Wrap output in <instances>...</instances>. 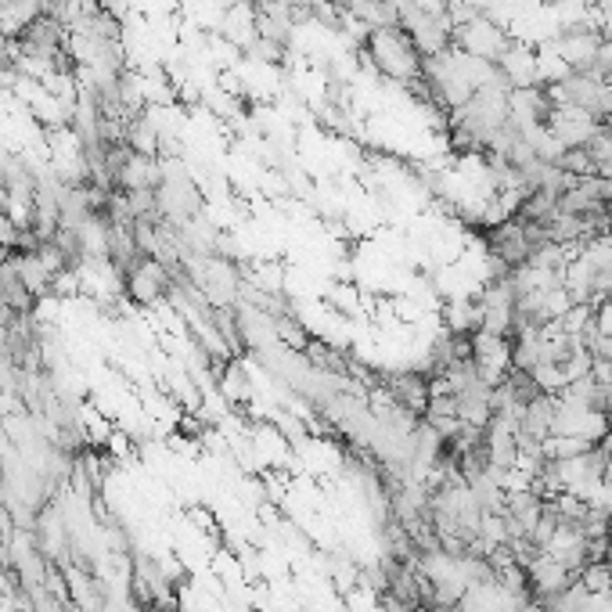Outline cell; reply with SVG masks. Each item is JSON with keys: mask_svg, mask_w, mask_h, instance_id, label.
<instances>
[{"mask_svg": "<svg viewBox=\"0 0 612 612\" xmlns=\"http://www.w3.org/2000/svg\"><path fill=\"white\" fill-rule=\"evenodd\" d=\"M472 368L486 386H497L512 371V339L490 332H472Z\"/></svg>", "mask_w": 612, "mask_h": 612, "instance_id": "5", "label": "cell"}, {"mask_svg": "<svg viewBox=\"0 0 612 612\" xmlns=\"http://www.w3.org/2000/svg\"><path fill=\"white\" fill-rule=\"evenodd\" d=\"M497 69L501 76L508 80L512 90H522V87H540V72H537V47L533 44H522L515 40L508 44V51L497 58Z\"/></svg>", "mask_w": 612, "mask_h": 612, "instance_id": "9", "label": "cell"}, {"mask_svg": "<svg viewBox=\"0 0 612 612\" xmlns=\"http://www.w3.org/2000/svg\"><path fill=\"white\" fill-rule=\"evenodd\" d=\"M162 180V166L159 159H152V155H130V162L123 166V173H119L116 188L119 191H155Z\"/></svg>", "mask_w": 612, "mask_h": 612, "instance_id": "11", "label": "cell"}, {"mask_svg": "<svg viewBox=\"0 0 612 612\" xmlns=\"http://www.w3.org/2000/svg\"><path fill=\"white\" fill-rule=\"evenodd\" d=\"M548 130L558 137V144H562V148H587V144L598 137L602 123H598L594 116H587L584 108L558 105V108H551Z\"/></svg>", "mask_w": 612, "mask_h": 612, "instance_id": "7", "label": "cell"}, {"mask_svg": "<svg viewBox=\"0 0 612 612\" xmlns=\"http://www.w3.org/2000/svg\"><path fill=\"white\" fill-rule=\"evenodd\" d=\"M555 166H562L569 177H591L594 173V162H591V155H587V148H566Z\"/></svg>", "mask_w": 612, "mask_h": 612, "instance_id": "14", "label": "cell"}, {"mask_svg": "<svg viewBox=\"0 0 612 612\" xmlns=\"http://www.w3.org/2000/svg\"><path fill=\"white\" fill-rule=\"evenodd\" d=\"M602 486H605V490H612V458L605 461V472H602Z\"/></svg>", "mask_w": 612, "mask_h": 612, "instance_id": "15", "label": "cell"}, {"mask_svg": "<svg viewBox=\"0 0 612 612\" xmlns=\"http://www.w3.org/2000/svg\"><path fill=\"white\" fill-rule=\"evenodd\" d=\"M220 389H224V396L231 400V404H238V400H249V375H245V368H238V364H227V368L220 371Z\"/></svg>", "mask_w": 612, "mask_h": 612, "instance_id": "13", "label": "cell"}, {"mask_svg": "<svg viewBox=\"0 0 612 612\" xmlns=\"http://www.w3.org/2000/svg\"><path fill=\"white\" fill-rule=\"evenodd\" d=\"M526 580H530V594L540 602V598H551V594L566 591L576 576L558 558H551L548 551H537V558L526 566Z\"/></svg>", "mask_w": 612, "mask_h": 612, "instance_id": "10", "label": "cell"}, {"mask_svg": "<svg viewBox=\"0 0 612 612\" xmlns=\"http://www.w3.org/2000/svg\"><path fill=\"white\" fill-rule=\"evenodd\" d=\"M65 40H69V29H65L51 11H40V15L15 36L18 54H26V58H47V62L62 58Z\"/></svg>", "mask_w": 612, "mask_h": 612, "instance_id": "4", "label": "cell"}, {"mask_svg": "<svg viewBox=\"0 0 612 612\" xmlns=\"http://www.w3.org/2000/svg\"><path fill=\"white\" fill-rule=\"evenodd\" d=\"M576 580L587 587L591 594H609L612 591V569L609 562H587L580 573H576Z\"/></svg>", "mask_w": 612, "mask_h": 612, "instance_id": "12", "label": "cell"}, {"mask_svg": "<svg viewBox=\"0 0 612 612\" xmlns=\"http://www.w3.org/2000/svg\"><path fill=\"white\" fill-rule=\"evenodd\" d=\"M602 29H562V33L551 40V47L558 51V58L569 65L573 72H591L594 58H598V47H602Z\"/></svg>", "mask_w": 612, "mask_h": 612, "instance_id": "8", "label": "cell"}, {"mask_svg": "<svg viewBox=\"0 0 612 612\" xmlns=\"http://www.w3.org/2000/svg\"><path fill=\"white\" fill-rule=\"evenodd\" d=\"M486 252H490L504 270H519L530 263L533 245H530V238H526V231H522V224L512 216V220H501V224H494L486 231Z\"/></svg>", "mask_w": 612, "mask_h": 612, "instance_id": "6", "label": "cell"}, {"mask_svg": "<svg viewBox=\"0 0 612 612\" xmlns=\"http://www.w3.org/2000/svg\"><path fill=\"white\" fill-rule=\"evenodd\" d=\"M454 44H458V51L472 54V58H483V62L497 65V58H501V54L508 51V44H512V33L504 26H497L494 18H486V11H483L479 18H472V22L454 29Z\"/></svg>", "mask_w": 612, "mask_h": 612, "instance_id": "3", "label": "cell"}, {"mask_svg": "<svg viewBox=\"0 0 612 612\" xmlns=\"http://www.w3.org/2000/svg\"><path fill=\"white\" fill-rule=\"evenodd\" d=\"M368 58L378 69V76L400 83V87H411V83L422 80V65L425 58L418 54V47L411 44V36L400 26L386 29H371L368 33Z\"/></svg>", "mask_w": 612, "mask_h": 612, "instance_id": "1", "label": "cell"}, {"mask_svg": "<svg viewBox=\"0 0 612 612\" xmlns=\"http://www.w3.org/2000/svg\"><path fill=\"white\" fill-rule=\"evenodd\" d=\"M123 292L134 306H159L173 292V270L162 267L155 256H144L130 274L123 278Z\"/></svg>", "mask_w": 612, "mask_h": 612, "instance_id": "2", "label": "cell"}]
</instances>
